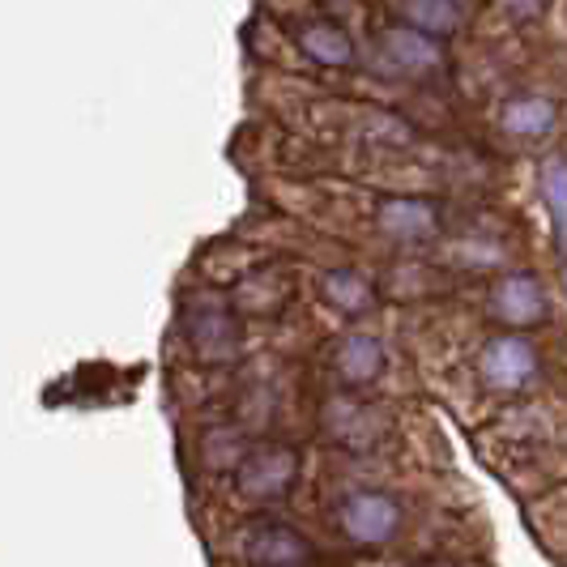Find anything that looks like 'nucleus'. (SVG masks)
I'll return each instance as SVG.
<instances>
[{
  "mask_svg": "<svg viewBox=\"0 0 567 567\" xmlns=\"http://www.w3.org/2000/svg\"><path fill=\"white\" fill-rule=\"evenodd\" d=\"M299 474V456L286 444H256L239 456L235 465V486L248 495V499H282L286 491L295 486Z\"/></svg>",
  "mask_w": 567,
  "mask_h": 567,
  "instance_id": "obj_1",
  "label": "nucleus"
},
{
  "mask_svg": "<svg viewBox=\"0 0 567 567\" xmlns=\"http://www.w3.org/2000/svg\"><path fill=\"white\" fill-rule=\"evenodd\" d=\"M239 550L252 567H308L312 564V542L303 538L286 520H248L239 534Z\"/></svg>",
  "mask_w": 567,
  "mask_h": 567,
  "instance_id": "obj_2",
  "label": "nucleus"
},
{
  "mask_svg": "<svg viewBox=\"0 0 567 567\" xmlns=\"http://www.w3.org/2000/svg\"><path fill=\"white\" fill-rule=\"evenodd\" d=\"M184 338L200 363H230L239 354V320L223 303H193L184 316Z\"/></svg>",
  "mask_w": 567,
  "mask_h": 567,
  "instance_id": "obj_3",
  "label": "nucleus"
},
{
  "mask_svg": "<svg viewBox=\"0 0 567 567\" xmlns=\"http://www.w3.org/2000/svg\"><path fill=\"white\" fill-rule=\"evenodd\" d=\"M338 525L350 542L380 546L401 529V508L398 499H389L380 491H359V495H346L338 504Z\"/></svg>",
  "mask_w": 567,
  "mask_h": 567,
  "instance_id": "obj_4",
  "label": "nucleus"
},
{
  "mask_svg": "<svg viewBox=\"0 0 567 567\" xmlns=\"http://www.w3.org/2000/svg\"><path fill=\"white\" fill-rule=\"evenodd\" d=\"M380 48H384V56L393 60V69H398V73H410V78H440L444 64H449V60H444V39L410 27V22L384 30V34H380Z\"/></svg>",
  "mask_w": 567,
  "mask_h": 567,
  "instance_id": "obj_5",
  "label": "nucleus"
},
{
  "mask_svg": "<svg viewBox=\"0 0 567 567\" xmlns=\"http://www.w3.org/2000/svg\"><path fill=\"white\" fill-rule=\"evenodd\" d=\"M499 128L516 142H546L559 128V103L542 90H516L499 107Z\"/></svg>",
  "mask_w": 567,
  "mask_h": 567,
  "instance_id": "obj_6",
  "label": "nucleus"
},
{
  "mask_svg": "<svg viewBox=\"0 0 567 567\" xmlns=\"http://www.w3.org/2000/svg\"><path fill=\"white\" fill-rule=\"evenodd\" d=\"M375 227L398 244H423L440 230V209L419 197H389L375 209Z\"/></svg>",
  "mask_w": 567,
  "mask_h": 567,
  "instance_id": "obj_7",
  "label": "nucleus"
},
{
  "mask_svg": "<svg viewBox=\"0 0 567 567\" xmlns=\"http://www.w3.org/2000/svg\"><path fill=\"white\" fill-rule=\"evenodd\" d=\"M329 363H333L341 384L368 389L371 380L384 371V346L375 338H368V333H350V338H341L338 346H333Z\"/></svg>",
  "mask_w": 567,
  "mask_h": 567,
  "instance_id": "obj_8",
  "label": "nucleus"
},
{
  "mask_svg": "<svg viewBox=\"0 0 567 567\" xmlns=\"http://www.w3.org/2000/svg\"><path fill=\"white\" fill-rule=\"evenodd\" d=\"M295 43L303 48V56L316 60L320 69H350L354 64V39L338 27V22H329V18H312V22H303V27L295 30Z\"/></svg>",
  "mask_w": 567,
  "mask_h": 567,
  "instance_id": "obj_9",
  "label": "nucleus"
},
{
  "mask_svg": "<svg viewBox=\"0 0 567 567\" xmlns=\"http://www.w3.org/2000/svg\"><path fill=\"white\" fill-rule=\"evenodd\" d=\"M491 308L504 324H534L546 316V290L529 274H512L491 290Z\"/></svg>",
  "mask_w": 567,
  "mask_h": 567,
  "instance_id": "obj_10",
  "label": "nucleus"
},
{
  "mask_svg": "<svg viewBox=\"0 0 567 567\" xmlns=\"http://www.w3.org/2000/svg\"><path fill=\"white\" fill-rule=\"evenodd\" d=\"M320 299L341 316H363L375 308V286L354 269H329L320 278Z\"/></svg>",
  "mask_w": 567,
  "mask_h": 567,
  "instance_id": "obj_11",
  "label": "nucleus"
},
{
  "mask_svg": "<svg viewBox=\"0 0 567 567\" xmlns=\"http://www.w3.org/2000/svg\"><path fill=\"white\" fill-rule=\"evenodd\" d=\"M380 414L363 405V401H350V398H333L324 405V426L329 435L346 444V449H371L375 444V431H363V423H375Z\"/></svg>",
  "mask_w": 567,
  "mask_h": 567,
  "instance_id": "obj_12",
  "label": "nucleus"
},
{
  "mask_svg": "<svg viewBox=\"0 0 567 567\" xmlns=\"http://www.w3.org/2000/svg\"><path fill=\"white\" fill-rule=\"evenodd\" d=\"M398 9L410 27L426 30V34H435V39H453V34H461V27H465L461 0H398Z\"/></svg>",
  "mask_w": 567,
  "mask_h": 567,
  "instance_id": "obj_13",
  "label": "nucleus"
},
{
  "mask_svg": "<svg viewBox=\"0 0 567 567\" xmlns=\"http://www.w3.org/2000/svg\"><path fill=\"white\" fill-rule=\"evenodd\" d=\"M354 137L380 150H401V145L414 142V124L398 112H380V107H363L354 120Z\"/></svg>",
  "mask_w": 567,
  "mask_h": 567,
  "instance_id": "obj_14",
  "label": "nucleus"
},
{
  "mask_svg": "<svg viewBox=\"0 0 567 567\" xmlns=\"http://www.w3.org/2000/svg\"><path fill=\"white\" fill-rule=\"evenodd\" d=\"M495 4H499V13H504V18L520 22V27L542 22V13H546V0H495Z\"/></svg>",
  "mask_w": 567,
  "mask_h": 567,
  "instance_id": "obj_15",
  "label": "nucleus"
}]
</instances>
